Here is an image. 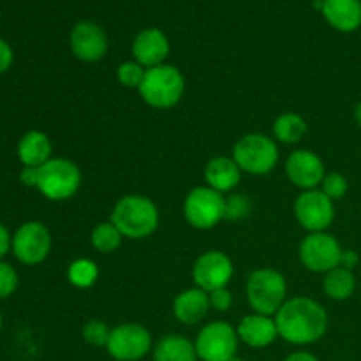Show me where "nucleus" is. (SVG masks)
Returning <instances> with one entry per match:
<instances>
[{
    "mask_svg": "<svg viewBox=\"0 0 361 361\" xmlns=\"http://www.w3.org/2000/svg\"><path fill=\"white\" fill-rule=\"evenodd\" d=\"M183 215L192 228L207 231L224 221L226 197L208 185L196 187L183 201Z\"/></svg>",
    "mask_w": 361,
    "mask_h": 361,
    "instance_id": "7",
    "label": "nucleus"
},
{
    "mask_svg": "<svg viewBox=\"0 0 361 361\" xmlns=\"http://www.w3.org/2000/svg\"><path fill=\"white\" fill-rule=\"evenodd\" d=\"M355 120H356V123L361 127V101L356 104V108H355Z\"/></svg>",
    "mask_w": 361,
    "mask_h": 361,
    "instance_id": "38",
    "label": "nucleus"
},
{
    "mask_svg": "<svg viewBox=\"0 0 361 361\" xmlns=\"http://www.w3.org/2000/svg\"><path fill=\"white\" fill-rule=\"evenodd\" d=\"M13 66V49L4 39H0V74L6 73Z\"/></svg>",
    "mask_w": 361,
    "mask_h": 361,
    "instance_id": "34",
    "label": "nucleus"
},
{
    "mask_svg": "<svg viewBox=\"0 0 361 361\" xmlns=\"http://www.w3.org/2000/svg\"><path fill=\"white\" fill-rule=\"evenodd\" d=\"M238 331L224 321L207 324L197 334L196 353L201 361H231L238 351Z\"/></svg>",
    "mask_w": 361,
    "mask_h": 361,
    "instance_id": "8",
    "label": "nucleus"
},
{
    "mask_svg": "<svg viewBox=\"0 0 361 361\" xmlns=\"http://www.w3.org/2000/svg\"><path fill=\"white\" fill-rule=\"evenodd\" d=\"M11 245H13V238H11L9 231L6 229V226L0 224V259L9 252Z\"/></svg>",
    "mask_w": 361,
    "mask_h": 361,
    "instance_id": "36",
    "label": "nucleus"
},
{
    "mask_svg": "<svg viewBox=\"0 0 361 361\" xmlns=\"http://www.w3.org/2000/svg\"><path fill=\"white\" fill-rule=\"evenodd\" d=\"M71 49L81 62H99L108 51V35L92 21H81L71 32Z\"/></svg>",
    "mask_w": 361,
    "mask_h": 361,
    "instance_id": "15",
    "label": "nucleus"
},
{
    "mask_svg": "<svg viewBox=\"0 0 361 361\" xmlns=\"http://www.w3.org/2000/svg\"><path fill=\"white\" fill-rule=\"evenodd\" d=\"M111 222L118 228L123 238H148L159 226L157 204L147 196H123L113 208Z\"/></svg>",
    "mask_w": 361,
    "mask_h": 361,
    "instance_id": "2",
    "label": "nucleus"
},
{
    "mask_svg": "<svg viewBox=\"0 0 361 361\" xmlns=\"http://www.w3.org/2000/svg\"><path fill=\"white\" fill-rule=\"evenodd\" d=\"M342 250L338 240L330 233H309L300 243V261L314 274H328L341 267Z\"/></svg>",
    "mask_w": 361,
    "mask_h": 361,
    "instance_id": "9",
    "label": "nucleus"
},
{
    "mask_svg": "<svg viewBox=\"0 0 361 361\" xmlns=\"http://www.w3.org/2000/svg\"><path fill=\"white\" fill-rule=\"evenodd\" d=\"M51 140L41 130H30L18 143V157L21 164L30 168H41L51 159Z\"/></svg>",
    "mask_w": 361,
    "mask_h": 361,
    "instance_id": "21",
    "label": "nucleus"
},
{
    "mask_svg": "<svg viewBox=\"0 0 361 361\" xmlns=\"http://www.w3.org/2000/svg\"><path fill=\"white\" fill-rule=\"evenodd\" d=\"M133 55L140 66L152 69L164 63L169 55V41L159 28H145L136 35Z\"/></svg>",
    "mask_w": 361,
    "mask_h": 361,
    "instance_id": "16",
    "label": "nucleus"
},
{
    "mask_svg": "<svg viewBox=\"0 0 361 361\" xmlns=\"http://www.w3.org/2000/svg\"><path fill=\"white\" fill-rule=\"evenodd\" d=\"M155 361H197L194 342L182 335H166L154 349Z\"/></svg>",
    "mask_w": 361,
    "mask_h": 361,
    "instance_id": "22",
    "label": "nucleus"
},
{
    "mask_svg": "<svg viewBox=\"0 0 361 361\" xmlns=\"http://www.w3.org/2000/svg\"><path fill=\"white\" fill-rule=\"evenodd\" d=\"M81 187V171L73 161L49 159L39 168V192L51 201H66L76 196Z\"/></svg>",
    "mask_w": 361,
    "mask_h": 361,
    "instance_id": "6",
    "label": "nucleus"
},
{
    "mask_svg": "<svg viewBox=\"0 0 361 361\" xmlns=\"http://www.w3.org/2000/svg\"><path fill=\"white\" fill-rule=\"evenodd\" d=\"M20 182L25 187H35L37 189L39 183V168H30V166H25L20 173Z\"/></svg>",
    "mask_w": 361,
    "mask_h": 361,
    "instance_id": "33",
    "label": "nucleus"
},
{
    "mask_svg": "<svg viewBox=\"0 0 361 361\" xmlns=\"http://www.w3.org/2000/svg\"><path fill=\"white\" fill-rule=\"evenodd\" d=\"M210 310V296L200 288H190L180 293L173 302V314L180 323L192 326L203 321Z\"/></svg>",
    "mask_w": 361,
    "mask_h": 361,
    "instance_id": "18",
    "label": "nucleus"
},
{
    "mask_svg": "<svg viewBox=\"0 0 361 361\" xmlns=\"http://www.w3.org/2000/svg\"><path fill=\"white\" fill-rule=\"evenodd\" d=\"M18 289V274L11 264L0 261V300L9 298Z\"/></svg>",
    "mask_w": 361,
    "mask_h": 361,
    "instance_id": "31",
    "label": "nucleus"
},
{
    "mask_svg": "<svg viewBox=\"0 0 361 361\" xmlns=\"http://www.w3.org/2000/svg\"><path fill=\"white\" fill-rule=\"evenodd\" d=\"M145 73H147V69L137 62H123L120 63L118 71H116V78H118V83L122 87L140 88V85L143 83Z\"/></svg>",
    "mask_w": 361,
    "mask_h": 361,
    "instance_id": "27",
    "label": "nucleus"
},
{
    "mask_svg": "<svg viewBox=\"0 0 361 361\" xmlns=\"http://www.w3.org/2000/svg\"><path fill=\"white\" fill-rule=\"evenodd\" d=\"M238 338L247 344L249 348L261 349L274 344L279 337L277 324L271 316H263V314H250L245 316L238 324Z\"/></svg>",
    "mask_w": 361,
    "mask_h": 361,
    "instance_id": "17",
    "label": "nucleus"
},
{
    "mask_svg": "<svg viewBox=\"0 0 361 361\" xmlns=\"http://www.w3.org/2000/svg\"><path fill=\"white\" fill-rule=\"evenodd\" d=\"M242 178V169L233 157H214L204 168V182L217 192H231L238 187Z\"/></svg>",
    "mask_w": 361,
    "mask_h": 361,
    "instance_id": "19",
    "label": "nucleus"
},
{
    "mask_svg": "<svg viewBox=\"0 0 361 361\" xmlns=\"http://www.w3.org/2000/svg\"><path fill=\"white\" fill-rule=\"evenodd\" d=\"M328 23L341 32H355L361 25V0H323Z\"/></svg>",
    "mask_w": 361,
    "mask_h": 361,
    "instance_id": "20",
    "label": "nucleus"
},
{
    "mask_svg": "<svg viewBox=\"0 0 361 361\" xmlns=\"http://www.w3.org/2000/svg\"><path fill=\"white\" fill-rule=\"evenodd\" d=\"M275 140L284 145H295L307 134V122L296 113H284L274 123Z\"/></svg>",
    "mask_w": 361,
    "mask_h": 361,
    "instance_id": "24",
    "label": "nucleus"
},
{
    "mask_svg": "<svg viewBox=\"0 0 361 361\" xmlns=\"http://www.w3.org/2000/svg\"><path fill=\"white\" fill-rule=\"evenodd\" d=\"M231 361H245V360H242V358H233Z\"/></svg>",
    "mask_w": 361,
    "mask_h": 361,
    "instance_id": "40",
    "label": "nucleus"
},
{
    "mask_svg": "<svg viewBox=\"0 0 361 361\" xmlns=\"http://www.w3.org/2000/svg\"><path fill=\"white\" fill-rule=\"evenodd\" d=\"M360 263V256L355 252V250H342L341 256V267L345 268V270H355Z\"/></svg>",
    "mask_w": 361,
    "mask_h": 361,
    "instance_id": "35",
    "label": "nucleus"
},
{
    "mask_svg": "<svg viewBox=\"0 0 361 361\" xmlns=\"http://www.w3.org/2000/svg\"><path fill=\"white\" fill-rule=\"evenodd\" d=\"M231 277L233 263L221 250H208L201 254L192 267V279L196 282V288L207 293L228 288Z\"/></svg>",
    "mask_w": 361,
    "mask_h": 361,
    "instance_id": "13",
    "label": "nucleus"
},
{
    "mask_svg": "<svg viewBox=\"0 0 361 361\" xmlns=\"http://www.w3.org/2000/svg\"><path fill=\"white\" fill-rule=\"evenodd\" d=\"M323 289L328 298L335 300V302H344V300L351 298L356 289L355 274L351 270L337 267L326 274L323 281Z\"/></svg>",
    "mask_w": 361,
    "mask_h": 361,
    "instance_id": "23",
    "label": "nucleus"
},
{
    "mask_svg": "<svg viewBox=\"0 0 361 361\" xmlns=\"http://www.w3.org/2000/svg\"><path fill=\"white\" fill-rule=\"evenodd\" d=\"M279 337L289 344L307 345L321 341L328 330V314L321 303L307 296L286 300L275 314Z\"/></svg>",
    "mask_w": 361,
    "mask_h": 361,
    "instance_id": "1",
    "label": "nucleus"
},
{
    "mask_svg": "<svg viewBox=\"0 0 361 361\" xmlns=\"http://www.w3.org/2000/svg\"><path fill=\"white\" fill-rule=\"evenodd\" d=\"M295 215L300 226L309 233L326 231L335 219L334 201L319 189L303 190L295 201Z\"/></svg>",
    "mask_w": 361,
    "mask_h": 361,
    "instance_id": "12",
    "label": "nucleus"
},
{
    "mask_svg": "<svg viewBox=\"0 0 361 361\" xmlns=\"http://www.w3.org/2000/svg\"><path fill=\"white\" fill-rule=\"evenodd\" d=\"M140 95L150 108L169 109L180 102L185 92V78L175 66H162L147 69Z\"/></svg>",
    "mask_w": 361,
    "mask_h": 361,
    "instance_id": "3",
    "label": "nucleus"
},
{
    "mask_svg": "<svg viewBox=\"0 0 361 361\" xmlns=\"http://www.w3.org/2000/svg\"><path fill=\"white\" fill-rule=\"evenodd\" d=\"M11 249L20 263L28 264V267L42 263L51 250L49 229L37 221L25 222L14 233Z\"/></svg>",
    "mask_w": 361,
    "mask_h": 361,
    "instance_id": "11",
    "label": "nucleus"
},
{
    "mask_svg": "<svg viewBox=\"0 0 361 361\" xmlns=\"http://www.w3.org/2000/svg\"><path fill=\"white\" fill-rule=\"evenodd\" d=\"M122 240L123 235L118 231V228H116L111 221L101 222V224H97L92 229L90 243L97 252H115V250L122 245Z\"/></svg>",
    "mask_w": 361,
    "mask_h": 361,
    "instance_id": "25",
    "label": "nucleus"
},
{
    "mask_svg": "<svg viewBox=\"0 0 361 361\" xmlns=\"http://www.w3.org/2000/svg\"><path fill=\"white\" fill-rule=\"evenodd\" d=\"M348 178H345L344 175H341V173H330V175L324 176L323 183H321V190H323L331 201L342 200V197L348 194Z\"/></svg>",
    "mask_w": 361,
    "mask_h": 361,
    "instance_id": "29",
    "label": "nucleus"
},
{
    "mask_svg": "<svg viewBox=\"0 0 361 361\" xmlns=\"http://www.w3.org/2000/svg\"><path fill=\"white\" fill-rule=\"evenodd\" d=\"M210 296V307L217 312H228L233 305V295L228 288L215 289V291L208 293Z\"/></svg>",
    "mask_w": 361,
    "mask_h": 361,
    "instance_id": "32",
    "label": "nucleus"
},
{
    "mask_svg": "<svg viewBox=\"0 0 361 361\" xmlns=\"http://www.w3.org/2000/svg\"><path fill=\"white\" fill-rule=\"evenodd\" d=\"M0 331H2V314H0Z\"/></svg>",
    "mask_w": 361,
    "mask_h": 361,
    "instance_id": "39",
    "label": "nucleus"
},
{
    "mask_svg": "<svg viewBox=\"0 0 361 361\" xmlns=\"http://www.w3.org/2000/svg\"><path fill=\"white\" fill-rule=\"evenodd\" d=\"M286 175L298 189L312 190L323 183L326 173L319 155L310 150H296L286 161Z\"/></svg>",
    "mask_w": 361,
    "mask_h": 361,
    "instance_id": "14",
    "label": "nucleus"
},
{
    "mask_svg": "<svg viewBox=\"0 0 361 361\" xmlns=\"http://www.w3.org/2000/svg\"><path fill=\"white\" fill-rule=\"evenodd\" d=\"M109 335H111V330H109L108 324L99 319L88 321L83 326L85 342L94 345V348H106L109 341Z\"/></svg>",
    "mask_w": 361,
    "mask_h": 361,
    "instance_id": "28",
    "label": "nucleus"
},
{
    "mask_svg": "<svg viewBox=\"0 0 361 361\" xmlns=\"http://www.w3.org/2000/svg\"><path fill=\"white\" fill-rule=\"evenodd\" d=\"M250 212V201L242 194H233L226 197V215L224 221H240L247 217Z\"/></svg>",
    "mask_w": 361,
    "mask_h": 361,
    "instance_id": "30",
    "label": "nucleus"
},
{
    "mask_svg": "<svg viewBox=\"0 0 361 361\" xmlns=\"http://www.w3.org/2000/svg\"><path fill=\"white\" fill-rule=\"evenodd\" d=\"M233 159L243 173L256 176L267 175L277 166L279 147L264 134H245L233 147Z\"/></svg>",
    "mask_w": 361,
    "mask_h": 361,
    "instance_id": "5",
    "label": "nucleus"
},
{
    "mask_svg": "<svg viewBox=\"0 0 361 361\" xmlns=\"http://www.w3.org/2000/svg\"><path fill=\"white\" fill-rule=\"evenodd\" d=\"M288 284L281 271L274 268H259L247 281V300L256 314L275 316L286 303Z\"/></svg>",
    "mask_w": 361,
    "mask_h": 361,
    "instance_id": "4",
    "label": "nucleus"
},
{
    "mask_svg": "<svg viewBox=\"0 0 361 361\" xmlns=\"http://www.w3.org/2000/svg\"><path fill=\"white\" fill-rule=\"evenodd\" d=\"M99 268L92 259L81 257L71 263L69 270H67V279L71 284L78 289H88L97 282Z\"/></svg>",
    "mask_w": 361,
    "mask_h": 361,
    "instance_id": "26",
    "label": "nucleus"
},
{
    "mask_svg": "<svg viewBox=\"0 0 361 361\" xmlns=\"http://www.w3.org/2000/svg\"><path fill=\"white\" fill-rule=\"evenodd\" d=\"M106 351L116 361H137L152 351V335L141 324H118L111 330Z\"/></svg>",
    "mask_w": 361,
    "mask_h": 361,
    "instance_id": "10",
    "label": "nucleus"
},
{
    "mask_svg": "<svg viewBox=\"0 0 361 361\" xmlns=\"http://www.w3.org/2000/svg\"><path fill=\"white\" fill-rule=\"evenodd\" d=\"M286 361H319L316 358L314 355H310V353H305V351H300V353H293V355H289Z\"/></svg>",
    "mask_w": 361,
    "mask_h": 361,
    "instance_id": "37",
    "label": "nucleus"
}]
</instances>
